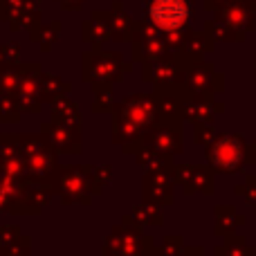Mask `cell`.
<instances>
[{"label":"cell","mask_w":256,"mask_h":256,"mask_svg":"<svg viewBox=\"0 0 256 256\" xmlns=\"http://www.w3.org/2000/svg\"><path fill=\"white\" fill-rule=\"evenodd\" d=\"M214 158H216L220 164L230 166V164L238 158V144H236V140H220L216 146V150H214Z\"/></svg>","instance_id":"obj_6"},{"label":"cell","mask_w":256,"mask_h":256,"mask_svg":"<svg viewBox=\"0 0 256 256\" xmlns=\"http://www.w3.org/2000/svg\"><path fill=\"white\" fill-rule=\"evenodd\" d=\"M135 30H137V34H135V56L137 58H144L146 63H150L166 54V48H168L166 36L160 30L148 27V25H137Z\"/></svg>","instance_id":"obj_3"},{"label":"cell","mask_w":256,"mask_h":256,"mask_svg":"<svg viewBox=\"0 0 256 256\" xmlns=\"http://www.w3.org/2000/svg\"><path fill=\"white\" fill-rule=\"evenodd\" d=\"M243 2H245V4H248V7H250V9H256V0H243Z\"/></svg>","instance_id":"obj_8"},{"label":"cell","mask_w":256,"mask_h":256,"mask_svg":"<svg viewBox=\"0 0 256 256\" xmlns=\"http://www.w3.org/2000/svg\"><path fill=\"white\" fill-rule=\"evenodd\" d=\"M178 74H180V68H178L176 61L158 63V66L153 68V72H150L153 81L160 86V88H162V86H166V84H173V81L178 79Z\"/></svg>","instance_id":"obj_5"},{"label":"cell","mask_w":256,"mask_h":256,"mask_svg":"<svg viewBox=\"0 0 256 256\" xmlns=\"http://www.w3.org/2000/svg\"><path fill=\"white\" fill-rule=\"evenodd\" d=\"M227 2H230V0H204V7L207 9H220V7H225Z\"/></svg>","instance_id":"obj_7"},{"label":"cell","mask_w":256,"mask_h":256,"mask_svg":"<svg viewBox=\"0 0 256 256\" xmlns=\"http://www.w3.org/2000/svg\"><path fill=\"white\" fill-rule=\"evenodd\" d=\"M220 76L214 72V66L212 63H194L189 68L184 76V84L191 92H198V94H204V90H218L216 86L220 84Z\"/></svg>","instance_id":"obj_4"},{"label":"cell","mask_w":256,"mask_h":256,"mask_svg":"<svg viewBox=\"0 0 256 256\" xmlns=\"http://www.w3.org/2000/svg\"><path fill=\"white\" fill-rule=\"evenodd\" d=\"M144 16L162 34L182 32L191 18V0H150L144 9Z\"/></svg>","instance_id":"obj_2"},{"label":"cell","mask_w":256,"mask_h":256,"mask_svg":"<svg viewBox=\"0 0 256 256\" xmlns=\"http://www.w3.org/2000/svg\"><path fill=\"white\" fill-rule=\"evenodd\" d=\"M254 27V16L252 9L243 2H227L225 7L218 9L216 18L207 22V32L212 34V38H225V40H238L245 38L250 30Z\"/></svg>","instance_id":"obj_1"}]
</instances>
